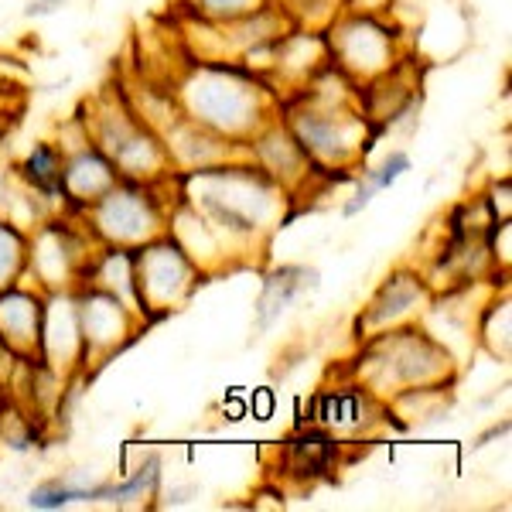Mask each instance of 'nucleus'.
Returning <instances> with one entry per match:
<instances>
[{"label":"nucleus","mask_w":512,"mask_h":512,"mask_svg":"<svg viewBox=\"0 0 512 512\" xmlns=\"http://www.w3.org/2000/svg\"><path fill=\"white\" fill-rule=\"evenodd\" d=\"M18 175L24 185L35 192L41 202L55 205L62 198V175H65V147H55L48 140H41L28 151V158L21 161Z\"/></svg>","instance_id":"f3484780"},{"label":"nucleus","mask_w":512,"mask_h":512,"mask_svg":"<svg viewBox=\"0 0 512 512\" xmlns=\"http://www.w3.org/2000/svg\"><path fill=\"white\" fill-rule=\"evenodd\" d=\"M246 410H253L256 420H270V417H274V393H270V390H256Z\"/></svg>","instance_id":"393cba45"},{"label":"nucleus","mask_w":512,"mask_h":512,"mask_svg":"<svg viewBox=\"0 0 512 512\" xmlns=\"http://www.w3.org/2000/svg\"><path fill=\"white\" fill-rule=\"evenodd\" d=\"M188 11L209 24H229L267 7V0H185Z\"/></svg>","instance_id":"5701e85b"},{"label":"nucleus","mask_w":512,"mask_h":512,"mask_svg":"<svg viewBox=\"0 0 512 512\" xmlns=\"http://www.w3.org/2000/svg\"><path fill=\"white\" fill-rule=\"evenodd\" d=\"M62 0H31V7H28V14H48L52 7H59Z\"/></svg>","instance_id":"cd10ccee"},{"label":"nucleus","mask_w":512,"mask_h":512,"mask_svg":"<svg viewBox=\"0 0 512 512\" xmlns=\"http://www.w3.org/2000/svg\"><path fill=\"white\" fill-rule=\"evenodd\" d=\"M161 485V458L151 454L147 461H140L137 472H130L123 482L113 485H96V502H110V506H123V502H137L144 495H154Z\"/></svg>","instance_id":"6ab92c4d"},{"label":"nucleus","mask_w":512,"mask_h":512,"mask_svg":"<svg viewBox=\"0 0 512 512\" xmlns=\"http://www.w3.org/2000/svg\"><path fill=\"white\" fill-rule=\"evenodd\" d=\"M76 304H79V328H82V345H86V362L110 359L144 325L120 297L89 284V280H82L76 287Z\"/></svg>","instance_id":"9d476101"},{"label":"nucleus","mask_w":512,"mask_h":512,"mask_svg":"<svg viewBox=\"0 0 512 512\" xmlns=\"http://www.w3.org/2000/svg\"><path fill=\"white\" fill-rule=\"evenodd\" d=\"M185 175V202L216 229L229 256L250 253L267 243L284 219L287 188L260 171L256 164L219 161L209 168L181 171Z\"/></svg>","instance_id":"f257e3e1"},{"label":"nucleus","mask_w":512,"mask_h":512,"mask_svg":"<svg viewBox=\"0 0 512 512\" xmlns=\"http://www.w3.org/2000/svg\"><path fill=\"white\" fill-rule=\"evenodd\" d=\"M222 414H226L229 420H243L246 417V403L243 400H226V403H222Z\"/></svg>","instance_id":"bb28decb"},{"label":"nucleus","mask_w":512,"mask_h":512,"mask_svg":"<svg viewBox=\"0 0 512 512\" xmlns=\"http://www.w3.org/2000/svg\"><path fill=\"white\" fill-rule=\"evenodd\" d=\"M89 236L99 246H137L151 243L154 236L168 233V205L154 192V181L120 178L110 192H103L93 205H86Z\"/></svg>","instance_id":"20e7f679"},{"label":"nucleus","mask_w":512,"mask_h":512,"mask_svg":"<svg viewBox=\"0 0 512 512\" xmlns=\"http://www.w3.org/2000/svg\"><path fill=\"white\" fill-rule=\"evenodd\" d=\"M38 362H45V366L59 376H65L76 366H86V345H82V328H79L76 287H72V291H48L45 294Z\"/></svg>","instance_id":"9b49d317"},{"label":"nucleus","mask_w":512,"mask_h":512,"mask_svg":"<svg viewBox=\"0 0 512 512\" xmlns=\"http://www.w3.org/2000/svg\"><path fill=\"white\" fill-rule=\"evenodd\" d=\"M379 414V400L362 383H345L321 390L311 403V420L332 434H359L369 431Z\"/></svg>","instance_id":"4468645a"},{"label":"nucleus","mask_w":512,"mask_h":512,"mask_svg":"<svg viewBox=\"0 0 512 512\" xmlns=\"http://www.w3.org/2000/svg\"><path fill=\"white\" fill-rule=\"evenodd\" d=\"M315 168H352L366 154V120L328 99L304 103L284 120Z\"/></svg>","instance_id":"423d86ee"},{"label":"nucleus","mask_w":512,"mask_h":512,"mask_svg":"<svg viewBox=\"0 0 512 512\" xmlns=\"http://www.w3.org/2000/svg\"><path fill=\"white\" fill-rule=\"evenodd\" d=\"M134 274H137V294H140L144 318H161L178 311L192 297L202 270L175 243V236L161 233L151 243L134 250Z\"/></svg>","instance_id":"0eeeda50"},{"label":"nucleus","mask_w":512,"mask_h":512,"mask_svg":"<svg viewBox=\"0 0 512 512\" xmlns=\"http://www.w3.org/2000/svg\"><path fill=\"white\" fill-rule=\"evenodd\" d=\"M246 144H250V158L256 168L267 171L274 181H280L287 192L301 185V181L311 175V168H315L308 154L301 151V144L294 140L291 130L277 120H270L267 127L256 130Z\"/></svg>","instance_id":"f8f14e48"},{"label":"nucleus","mask_w":512,"mask_h":512,"mask_svg":"<svg viewBox=\"0 0 512 512\" xmlns=\"http://www.w3.org/2000/svg\"><path fill=\"white\" fill-rule=\"evenodd\" d=\"M76 502H96V489H76V485L45 482L28 495L31 509H65V506H76Z\"/></svg>","instance_id":"b1692460"},{"label":"nucleus","mask_w":512,"mask_h":512,"mask_svg":"<svg viewBox=\"0 0 512 512\" xmlns=\"http://www.w3.org/2000/svg\"><path fill=\"white\" fill-rule=\"evenodd\" d=\"M93 144L113 161L120 178L161 181L171 171V158L161 134L127 106H110V110L99 113Z\"/></svg>","instance_id":"39448f33"},{"label":"nucleus","mask_w":512,"mask_h":512,"mask_svg":"<svg viewBox=\"0 0 512 512\" xmlns=\"http://www.w3.org/2000/svg\"><path fill=\"white\" fill-rule=\"evenodd\" d=\"M178 103L192 123L239 147L274 120L267 86L226 62H198L178 86Z\"/></svg>","instance_id":"f03ea898"},{"label":"nucleus","mask_w":512,"mask_h":512,"mask_svg":"<svg viewBox=\"0 0 512 512\" xmlns=\"http://www.w3.org/2000/svg\"><path fill=\"white\" fill-rule=\"evenodd\" d=\"M335 461V441L321 431H308L291 441V468L297 475H321Z\"/></svg>","instance_id":"4be33fe9"},{"label":"nucleus","mask_w":512,"mask_h":512,"mask_svg":"<svg viewBox=\"0 0 512 512\" xmlns=\"http://www.w3.org/2000/svg\"><path fill=\"white\" fill-rule=\"evenodd\" d=\"M0 130H4V127H0Z\"/></svg>","instance_id":"c85d7f7f"},{"label":"nucleus","mask_w":512,"mask_h":512,"mask_svg":"<svg viewBox=\"0 0 512 512\" xmlns=\"http://www.w3.org/2000/svg\"><path fill=\"white\" fill-rule=\"evenodd\" d=\"M28 253H31V233L18 222L0 216V291L11 284H21L28 274Z\"/></svg>","instance_id":"aec40b11"},{"label":"nucleus","mask_w":512,"mask_h":512,"mask_svg":"<svg viewBox=\"0 0 512 512\" xmlns=\"http://www.w3.org/2000/svg\"><path fill=\"white\" fill-rule=\"evenodd\" d=\"M444 379H451V355L410 321L369 335L359 373L366 390L400 396L424 386H444Z\"/></svg>","instance_id":"7ed1b4c3"},{"label":"nucleus","mask_w":512,"mask_h":512,"mask_svg":"<svg viewBox=\"0 0 512 512\" xmlns=\"http://www.w3.org/2000/svg\"><path fill=\"white\" fill-rule=\"evenodd\" d=\"M311 277L315 274H308V270H301V267H280L277 274H270L267 284H263L260 304H256V308H260L256 311V328L263 332V328L274 325V321L287 311V304L311 284Z\"/></svg>","instance_id":"a211bd4d"},{"label":"nucleus","mask_w":512,"mask_h":512,"mask_svg":"<svg viewBox=\"0 0 512 512\" xmlns=\"http://www.w3.org/2000/svg\"><path fill=\"white\" fill-rule=\"evenodd\" d=\"M328 59L352 79H383L393 69V31L369 14H345L332 24Z\"/></svg>","instance_id":"6e6552de"},{"label":"nucleus","mask_w":512,"mask_h":512,"mask_svg":"<svg viewBox=\"0 0 512 512\" xmlns=\"http://www.w3.org/2000/svg\"><path fill=\"white\" fill-rule=\"evenodd\" d=\"M403 171H410V158H407V154H403V151L386 154L379 168L366 171V178H362L359 188H355L352 202H345V216H355V212L366 209V205L373 202L379 192H386V188L396 185V181L403 178Z\"/></svg>","instance_id":"412c9836"},{"label":"nucleus","mask_w":512,"mask_h":512,"mask_svg":"<svg viewBox=\"0 0 512 512\" xmlns=\"http://www.w3.org/2000/svg\"><path fill=\"white\" fill-rule=\"evenodd\" d=\"M424 304H427L424 280L417 274H393L373 297L366 318H362V328H366V332H383V328L407 325Z\"/></svg>","instance_id":"dca6fc26"},{"label":"nucleus","mask_w":512,"mask_h":512,"mask_svg":"<svg viewBox=\"0 0 512 512\" xmlns=\"http://www.w3.org/2000/svg\"><path fill=\"white\" fill-rule=\"evenodd\" d=\"M45 291L11 284L0 291V349L11 355H38Z\"/></svg>","instance_id":"ddd939ff"},{"label":"nucleus","mask_w":512,"mask_h":512,"mask_svg":"<svg viewBox=\"0 0 512 512\" xmlns=\"http://www.w3.org/2000/svg\"><path fill=\"white\" fill-rule=\"evenodd\" d=\"M96 253L86 250L82 233L69 222H38V233H31L28 270L38 277L41 291H72L82 284L89 270V260Z\"/></svg>","instance_id":"1a4fd4ad"},{"label":"nucleus","mask_w":512,"mask_h":512,"mask_svg":"<svg viewBox=\"0 0 512 512\" xmlns=\"http://www.w3.org/2000/svg\"><path fill=\"white\" fill-rule=\"evenodd\" d=\"M390 4H393V0H349V11L352 14H369V18H376V14H383Z\"/></svg>","instance_id":"a878e982"},{"label":"nucleus","mask_w":512,"mask_h":512,"mask_svg":"<svg viewBox=\"0 0 512 512\" xmlns=\"http://www.w3.org/2000/svg\"><path fill=\"white\" fill-rule=\"evenodd\" d=\"M117 181H120V171L113 168V161L86 137L76 154H65L62 202L76 205V209H86V205H93L103 192H110Z\"/></svg>","instance_id":"2eb2a0df"}]
</instances>
